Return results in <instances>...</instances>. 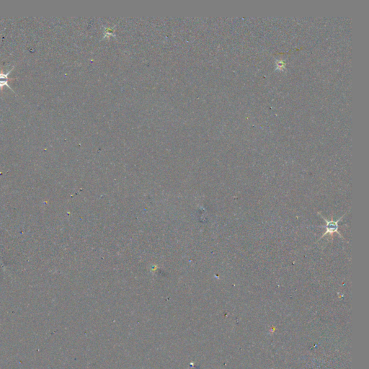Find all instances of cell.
Masks as SVG:
<instances>
[{"label": "cell", "instance_id": "3957f363", "mask_svg": "<svg viewBox=\"0 0 369 369\" xmlns=\"http://www.w3.org/2000/svg\"><path fill=\"white\" fill-rule=\"evenodd\" d=\"M12 69H11L10 72H8L7 73H6V74L0 73V80H10V79L8 78V75H9L10 72H12Z\"/></svg>", "mask_w": 369, "mask_h": 369}, {"label": "cell", "instance_id": "7a4b0ae2", "mask_svg": "<svg viewBox=\"0 0 369 369\" xmlns=\"http://www.w3.org/2000/svg\"><path fill=\"white\" fill-rule=\"evenodd\" d=\"M8 81H9V80H0V90H2V88L5 86L8 87L12 90V88L10 87L9 84H8Z\"/></svg>", "mask_w": 369, "mask_h": 369}, {"label": "cell", "instance_id": "6da1fadb", "mask_svg": "<svg viewBox=\"0 0 369 369\" xmlns=\"http://www.w3.org/2000/svg\"><path fill=\"white\" fill-rule=\"evenodd\" d=\"M343 216H342L340 219H339L337 221H327L325 218H324L323 216H322V218L324 220L326 221V226H325V229H326V231H325V233L323 234L322 237L320 238V239H322L323 237H325V236L327 235V234H333L334 233H337L339 234V236H340L341 237V234H340V232L338 231V222L340 221L342 219H343Z\"/></svg>", "mask_w": 369, "mask_h": 369}]
</instances>
